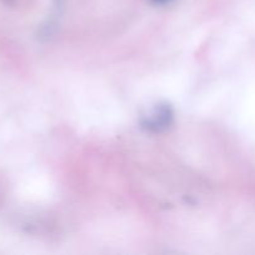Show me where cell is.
Masks as SVG:
<instances>
[{
  "instance_id": "1",
  "label": "cell",
  "mask_w": 255,
  "mask_h": 255,
  "mask_svg": "<svg viewBox=\"0 0 255 255\" xmlns=\"http://www.w3.org/2000/svg\"><path fill=\"white\" fill-rule=\"evenodd\" d=\"M158 1H166V0H158Z\"/></svg>"
}]
</instances>
